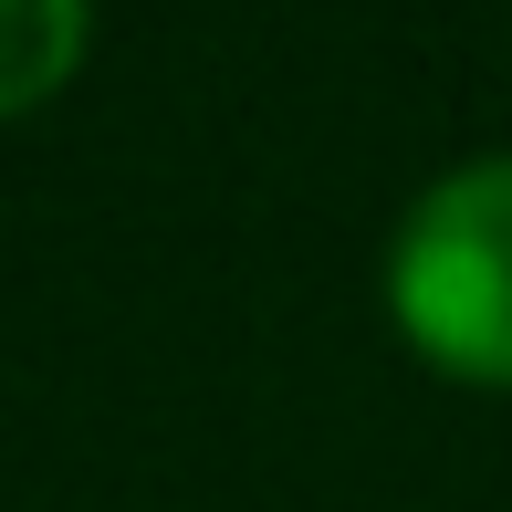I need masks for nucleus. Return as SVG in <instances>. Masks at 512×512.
<instances>
[{
  "label": "nucleus",
  "instance_id": "obj_2",
  "mask_svg": "<svg viewBox=\"0 0 512 512\" xmlns=\"http://www.w3.org/2000/svg\"><path fill=\"white\" fill-rule=\"evenodd\" d=\"M84 42H95V21H84L74 0H0V115L63 95Z\"/></svg>",
  "mask_w": 512,
  "mask_h": 512
},
{
  "label": "nucleus",
  "instance_id": "obj_1",
  "mask_svg": "<svg viewBox=\"0 0 512 512\" xmlns=\"http://www.w3.org/2000/svg\"><path fill=\"white\" fill-rule=\"evenodd\" d=\"M398 335L471 387H512V157H471L398 220Z\"/></svg>",
  "mask_w": 512,
  "mask_h": 512
}]
</instances>
